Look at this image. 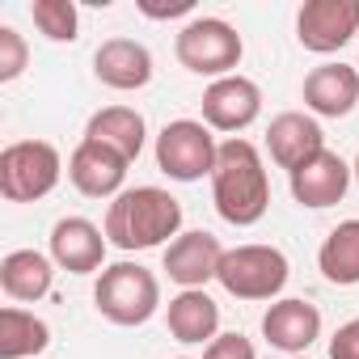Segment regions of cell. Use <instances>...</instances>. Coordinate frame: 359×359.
<instances>
[{"label":"cell","instance_id":"obj_6","mask_svg":"<svg viewBox=\"0 0 359 359\" xmlns=\"http://www.w3.org/2000/svg\"><path fill=\"white\" fill-rule=\"evenodd\" d=\"M292 266L283 258V250L275 245H237L224 250L220 258V287L237 300H275L287 283Z\"/></svg>","mask_w":359,"mask_h":359},{"label":"cell","instance_id":"obj_3","mask_svg":"<svg viewBox=\"0 0 359 359\" xmlns=\"http://www.w3.org/2000/svg\"><path fill=\"white\" fill-rule=\"evenodd\" d=\"M93 304L114 325H144L161 304V283L140 262H114L97 275Z\"/></svg>","mask_w":359,"mask_h":359},{"label":"cell","instance_id":"obj_14","mask_svg":"<svg viewBox=\"0 0 359 359\" xmlns=\"http://www.w3.org/2000/svg\"><path fill=\"white\" fill-rule=\"evenodd\" d=\"M266 148H271V161L279 169H300L304 161H313L317 152H325V131L313 114H300V110H287L279 118H271L266 127Z\"/></svg>","mask_w":359,"mask_h":359},{"label":"cell","instance_id":"obj_9","mask_svg":"<svg viewBox=\"0 0 359 359\" xmlns=\"http://www.w3.org/2000/svg\"><path fill=\"white\" fill-rule=\"evenodd\" d=\"M262 114V89L250 76H220L203 89V123L212 131H245Z\"/></svg>","mask_w":359,"mask_h":359},{"label":"cell","instance_id":"obj_5","mask_svg":"<svg viewBox=\"0 0 359 359\" xmlns=\"http://www.w3.org/2000/svg\"><path fill=\"white\" fill-rule=\"evenodd\" d=\"M173 51H177V64L191 68L195 76H233V68L241 64L245 47H241V34L224 22V18H191L173 39Z\"/></svg>","mask_w":359,"mask_h":359},{"label":"cell","instance_id":"obj_10","mask_svg":"<svg viewBox=\"0 0 359 359\" xmlns=\"http://www.w3.org/2000/svg\"><path fill=\"white\" fill-rule=\"evenodd\" d=\"M220 258H224V245L203 229L182 233L165 245V271L173 283H182V292H203V283L220 275Z\"/></svg>","mask_w":359,"mask_h":359},{"label":"cell","instance_id":"obj_2","mask_svg":"<svg viewBox=\"0 0 359 359\" xmlns=\"http://www.w3.org/2000/svg\"><path fill=\"white\" fill-rule=\"evenodd\" d=\"M182 237V203L161 187H131L106 208V241L118 250H152Z\"/></svg>","mask_w":359,"mask_h":359},{"label":"cell","instance_id":"obj_17","mask_svg":"<svg viewBox=\"0 0 359 359\" xmlns=\"http://www.w3.org/2000/svg\"><path fill=\"white\" fill-rule=\"evenodd\" d=\"M359 102V68L351 64H321L304 76V106L321 118H342Z\"/></svg>","mask_w":359,"mask_h":359},{"label":"cell","instance_id":"obj_29","mask_svg":"<svg viewBox=\"0 0 359 359\" xmlns=\"http://www.w3.org/2000/svg\"><path fill=\"white\" fill-rule=\"evenodd\" d=\"M355 68H359V64H355Z\"/></svg>","mask_w":359,"mask_h":359},{"label":"cell","instance_id":"obj_21","mask_svg":"<svg viewBox=\"0 0 359 359\" xmlns=\"http://www.w3.org/2000/svg\"><path fill=\"white\" fill-rule=\"evenodd\" d=\"M317 266L334 287L359 283V220H342L317 250Z\"/></svg>","mask_w":359,"mask_h":359},{"label":"cell","instance_id":"obj_1","mask_svg":"<svg viewBox=\"0 0 359 359\" xmlns=\"http://www.w3.org/2000/svg\"><path fill=\"white\" fill-rule=\"evenodd\" d=\"M212 203L220 212V220L237 224V229H250L266 216L271 208V182H266V165H262V152L233 135L220 144V156H216V169H212Z\"/></svg>","mask_w":359,"mask_h":359},{"label":"cell","instance_id":"obj_8","mask_svg":"<svg viewBox=\"0 0 359 359\" xmlns=\"http://www.w3.org/2000/svg\"><path fill=\"white\" fill-rule=\"evenodd\" d=\"M359 34V0H304L296 13V39L313 55H330Z\"/></svg>","mask_w":359,"mask_h":359},{"label":"cell","instance_id":"obj_26","mask_svg":"<svg viewBox=\"0 0 359 359\" xmlns=\"http://www.w3.org/2000/svg\"><path fill=\"white\" fill-rule=\"evenodd\" d=\"M330 359H359V317L338 325V334L330 338Z\"/></svg>","mask_w":359,"mask_h":359},{"label":"cell","instance_id":"obj_16","mask_svg":"<svg viewBox=\"0 0 359 359\" xmlns=\"http://www.w3.org/2000/svg\"><path fill=\"white\" fill-rule=\"evenodd\" d=\"M93 76L106 89H118V93L144 89L152 81V55L135 39H106L93 55Z\"/></svg>","mask_w":359,"mask_h":359},{"label":"cell","instance_id":"obj_28","mask_svg":"<svg viewBox=\"0 0 359 359\" xmlns=\"http://www.w3.org/2000/svg\"><path fill=\"white\" fill-rule=\"evenodd\" d=\"M351 173H355V182H359V156H355V165H351Z\"/></svg>","mask_w":359,"mask_h":359},{"label":"cell","instance_id":"obj_4","mask_svg":"<svg viewBox=\"0 0 359 359\" xmlns=\"http://www.w3.org/2000/svg\"><path fill=\"white\" fill-rule=\"evenodd\" d=\"M64 161L47 140H18L0 152V195L9 203H39L60 187Z\"/></svg>","mask_w":359,"mask_h":359},{"label":"cell","instance_id":"obj_22","mask_svg":"<svg viewBox=\"0 0 359 359\" xmlns=\"http://www.w3.org/2000/svg\"><path fill=\"white\" fill-rule=\"evenodd\" d=\"M51 346L47 321H39L26 309H0V359H34Z\"/></svg>","mask_w":359,"mask_h":359},{"label":"cell","instance_id":"obj_13","mask_svg":"<svg viewBox=\"0 0 359 359\" xmlns=\"http://www.w3.org/2000/svg\"><path fill=\"white\" fill-rule=\"evenodd\" d=\"M287 177H292V199H296L300 208L321 212V208L342 203V195H346V187H351V165H346L338 152L325 148V152H317L313 161H304L300 169H292Z\"/></svg>","mask_w":359,"mask_h":359},{"label":"cell","instance_id":"obj_24","mask_svg":"<svg viewBox=\"0 0 359 359\" xmlns=\"http://www.w3.org/2000/svg\"><path fill=\"white\" fill-rule=\"evenodd\" d=\"M26 60H30L26 39L13 26H0V81H18L22 68H26Z\"/></svg>","mask_w":359,"mask_h":359},{"label":"cell","instance_id":"obj_27","mask_svg":"<svg viewBox=\"0 0 359 359\" xmlns=\"http://www.w3.org/2000/svg\"><path fill=\"white\" fill-rule=\"evenodd\" d=\"M195 5L191 0H169V5H152V0H140V13L144 18H182V13H191Z\"/></svg>","mask_w":359,"mask_h":359},{"label":"cell","instance_id":"obj_25","mask_svg":"<svg viewBox=\"0 0 359 359\" xmlns=\"http://www.w3.org/2000/svg\"><path fill=\"white\" fill-rule=\"evenodd\" d=\"M203 359H258V355H254V342L245 334H216L208 342Z\"/></svg>","mask_w":359,"mask_h":359},{"label":"cell","instance_id":"obj_20","mask_svg":"<svg viewBox=\"0 0 359 359\" xmlns=\"http://www.w3.org/2000/svg\"><path fill=\"white\" fill-rule=\"evenodd\" d=\"M85 140H97L110 152H118L123 161H135L144 152V118L131 106H106V110H97L89 118Z\"/></svg>","mask_w":359,"mask_h":359},{"label":"cell","instance_id":"obj_23","mask_svg":"<svg viewBox=\"0 0 359 359\" xmlns=\"http://www.w3.org/2000/svg\"><path fill=\"white\" fill-rule=\"evenodd\" d=\"M30 18H34L39 34H47L51 43H72L76 39V26H81L72 0H34Z\"/></svg>","mask_w":359,"mask_h":359},{"label":"cell","instance_id":"obj_7","mask_svg":"<svg viewBox=\"0 0 359 359\" xmlns=\"http://www.w3.org/2000/svg\"><path fill=\"white\" fill-rule=\"evenodd\" d=\"M216 156H220V144L208 123L177 118V123H165L156 135V165L173 182H199L203 173L212 177Z\"/></svg>","mask_w":359,"mask_h":359},{"label":"cell","instance_id":"obj_12","mask_svg":"<svg viewBox=\"0 0 359 359\" xmlns=\"http://www.w3.org/2000/svg\"><path fill=\"white\" fill-rule=\"evenodd\" d=\"M51 262L68 275H93L106 262V229L85 216H64L51 229Z\"/></svg>","mask_w":359,"mask_h":359},{"label":"cell","instance_id":"obj_19","mask_svg":"<svg viewBox=\"0 0 359 359\" xmlns=\"http://www.w3.org/2000/svg\"><path fill=\"white\" fill-rule=\"evenodd\" d=\"M55 279V262L39 250H13L0 262V287L9 300H43L51 292Z\"/></svg>","mask_w":359,"mask_h":359},{"label":"cell","instance_id":"obj_11","mask_svg":"<svg viewBox=\"0 0 359 359\" xmlns=\"http://www.w3.org/2000/svg\"><path fill=\"white\" fill-rule=\"evenodd\" d=\"M127 165L118 152H110L106 144L97 140H81L76 152L68 156V177L72 187L89 199H118L123 195V177H127Z\"/></svg>","mask_w":359,"mask_h":359},{"label":"cell","instance_id":"obj_18","mask_svg":"<svg viewBox=\"0 0 359 359\" xmlns=\"http://www.w3.org/2000/svg\"><path fill=\"white\" fill-rule=\"evenodd\" d=\"M165 325L177 342H212L220 330V304L208 292H177L165 309Z\"/></svg>","mask_w":359,"mask_h":359},{"label":"cell","instance_id":"obj_15","mask_svg":"<svg viewBox=\"0 0 359 359\" xmlns=\"http://www.w3.org/2000/svg\"><path fill=\"white\" fill-rule=\"evenodd\" d=\"M321 334V313L317 304L309 300H275L266 313H262V338L275 346V351H287V355H304Z\"/></svg>","mask_w":359,"mask_h":359}]
</instances>
